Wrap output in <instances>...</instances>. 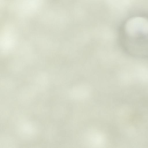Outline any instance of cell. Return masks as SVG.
Returning a JSON list of instances; mask_svg holds the SVG:
<instances>
[{
  "mask_svg": "<svg viewBox=\"0 0 148 148\" xmlns=\"http://www.w3.org/2000/svg\"><path fill=\"white\" fill-rule=\"evenodd\" d=\"M126 26L128 52L138 56L148 55V24Z\"/></svg>",
  "mask_w": 148,
  "mask_h": 148,
  "instance_id": "obj_1",
  "label": "cell"
}]
</instances>
